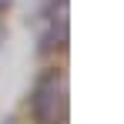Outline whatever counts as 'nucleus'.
Segmentation results:
<instances>
[{
  "instance_id": "3",
  "label": "nucleus",
  "mask_w": 124,
  "mask_h": 124,
  "mask_svg": "<svg viewBox=\"0 0 124 124\" xmlns=\"http://www.w3.org/2000/svg\"><path fill=\"white\" fill-rule=\"evenodd\" d=\"M10 10H14V0H0V17H7Z\"/></svg>"
},
{
  "instance_id": "2",
  "label": "nucleus",
  "mask_w": 124,
  "mask_h": 124,
  "mask_svg": "<svg viewBox=\"0 0 124 124\" xmlns=\"http://www.w3.org/2000/svg\"><path fill=\"white\" fill-rule=\"evenodd\" d=\"M67 0H40L37 10V54L57 57L67 47Z\"/></svg>"
},
{
  "instance_id": "4",
  "label": "nucleus",
  "mask_w": 124,
  "mask_h": 124,
  "mask_svg": "<svg viewBox=\"0 0 124 124\" xmlns=\"http://www.w3.org/2000/svg\"><path fill=\"white\" fill-rule=\"evenodd\" d=\"M3 44H7V23H3V17H0V50H3Z\"/></svg>"
},
{
  "instance_id": "1",
  "label": "nucleus",
  "mask_w": 124,
  "mask_h": 124,
  "mask_svg": "<svg viewBox=\"0 0 124 124\" xmlns=\"http://www.w3.org/2000/svg\"><path fill=\"white\" fill-rule=\"evenodd\" d=\"M67 70L61 64H47L34 74L27 91V114L34 124H67Z\"/></svg>"
}]
</instances>
